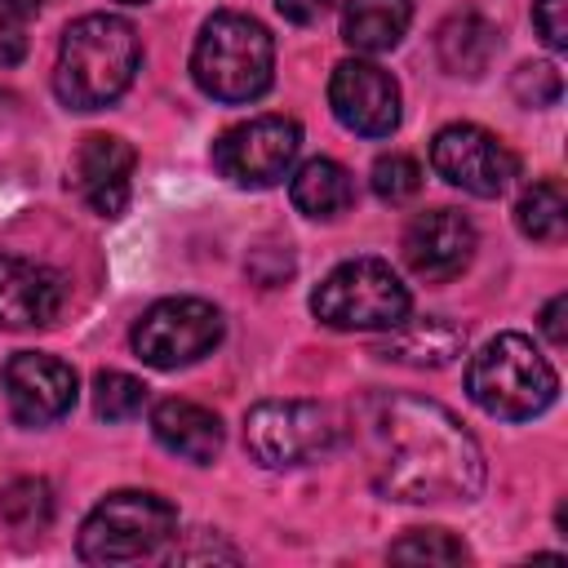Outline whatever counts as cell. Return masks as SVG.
<instances>
[{
    "mask_svg": "<svg viewBox=\"0 0 568 568\" xmlns=\"http://www.w3.org/2000/svg\"><path fill=\"white\" fill-rule=\"evenodd\" d=\"M510 93L524 102V106H555L559 93H564V75L555 62H524L510 80Z\"/></svg>",
    "mask_w": 568,
    "mask_h": 568,
    "instance_id": "obj_26",
    "label": "cell"
},
{
    "mask_svg": "<svg viewBox=\"0 0 568 568\" xmlns=\"http://www.w3.org/2000/svg\"><path fill=\"white\" fill-rule=\"evenodd\" d=\"M413 22V0H346L342 40L359 53H386L404 40Z\"/></svg>",
    "mask_w": 568,
    "mask_h": 568,
    "instance_id": "obj_19",
    "label": "cell"
},
{
    "mask_svg": "<svg viewBox=\"0 0 568 568\" xmlns=\"http://www.w3.org/2000/svg\"><path fill=\"white\" fill-rule=\"evenodd\" d=\"M146 404V386L129 373H98L93 377V413L106 422H129L138 417V408Z\"/></svg>",
    "mask_w": 568,
    "mask_h": 568,
    "instance_id": "obj_24",
    "label": "cell"
},
{
    "mask_svg": "<svg viewBox=\"0 0 568 568\" xmlns=\"http://www.w3.org/2000/svg\"><path fill=\"white\" fill-rule=\"evenodd\" d=\"M0 515L13 532H40L53 519V493L44 479H13L0 497Z\"/></svg>",
    "mask_w": 568,
    "mask_h": 568,
    "instance_id": "obj_22",
    "label": "cell"
},
{
    "mask_svg": "<svg viewBox=\"0 0 568 568\" xmlns=\"http://www.w3.org/2000/svg\"><path fill=\"white\" fill-rule=\"evenodd\" d=\"M311 311L320 324L346 333L399 328L408 320V288L382 257H351L315 284Z\"/></svg>",
    "mask_w": 568,
    "mask_h": 568,
    "instance_id": "obj_6",
    "label": "cell"
},
{
    "mask_svg": "<svg viewBox=\"0 0 568 568\" xmlns=\"http://www.w3.org/2000/svg\"><path fill=\"white\" fill-rule=\"evenodd\" d=\"M337 444L333 413L311 399H262L244 417V448L271 470L320 462Z\"/></svg>",
    "mask_w": 568,
    "mask_h": 568,
    "instance_id": "obj_7",
    "label": "cell"
},
{
    "mask_svg": "<svg viewBox=\"0 0 568 568\" xmlns=\"http://www.w3.org/2000/svg\"><path fill=\"white\" fill-rule=\"evenodd\" d=\"M466 390L488 417L528 422L555 404L559 377L524 333H497L475 351L466 368Z\"/></svg>",
    "mask_w": 568,
    "mask_h": 568,
    "instance_id": "obj_3",
    "label": "cell"
},
{
    "mask_svg": "<svg viewBox=\"0 0 568 568\" xmlns=\"http://www.w3.org/2000/svg\"><path fill=\"white\" fill-rule=\"evenodd\" d=\"M151 430L160 439V448H169L173 457H186L195 466H209L222 453V422L217 413L191 404V399H160L151 408Z\"/></svg>",
    "mask_w": 568,
    "mask_h": 568,
    "instance_id": "obj_16",
    "label": "cell"
},
{
    "mask_svg": "<svg viewBox=\"0 0 568 568\" xmlns=\"http://www.w3.org/2000/svg\"><path fill=\"white\" fill-rule=\"evenodd\" d=\"M532 27L550 49H568V0H532Z\"/></svg>",
    "mask_w": 568,
    "mask_h": 568,
    "instance_id": "obj_27",
    "label": "cell"
},
{
    "mask_svg": "<svg viewBox=\"0 0 568 568\" xmlns=\"http://www.w3.org/2000/svg\"><path fill=\"white\" fill-rule=\"evenodd\" d=\"M462 346H466V328H457L444 315H426V320L399 324L395 337L382 346V359H395L408 368H444L462 355Z\"/></svg>",
    "mask_w": 568,
    "mask_h": 568,
    "instance_id": "obj_18",
    "label": "cell"
},
{
    "mask_svg": "<svg viewBox=\"0 0 568 568\" xmlns=\"http://www.w3.org/2000/svg\"><path fill=\"white\" fill-rule=\"evenodd\" d=\"M355 430L368 479L390 501H475L484 488L479 444L435 399L368 395L355 408Z\"/></svg>",
    "mask_w": 568,
    "mask_h": 568,
    "instance_id": "obj_1",
    "label": "cell"
},
{
    "mask_svg": "<svg viewBox=\"0 0 568 568\" xmlns=\"http://www.w3.org/2000/svg\"><path fill=\"white\" fill-rule=\"evenodd\" d=\"M288 200H293V209L306 213V217H337V213H346V209L355 204V182H351V173H346L337 160L315 155V160H306V164L293 173Z\"/></svg>",
    "mask_w": 568,
    "mask_h": 568,
    "instance_id": "obj_20",
    "label": "cell"
},
{
    "mask_svg": "<svg viewBox=\"0 0 568 568\" xmlns=\"http://www.w3.org/2000/svg\"><path fill=\"white\" fill-rule=\"evenodd\" d=\"M62 275L44 262L0 253V328H44L62 311Z\"/></svg>",
    "mask_w": 568,
    "mask_h": 568,
    "instance_id": "obj_15",
    "label": "cell"
},
{
    "mask_svg": "<svg viewBox=\"0 0 568 568\" xmlns=\"http://www.w3.org/2000/svg\"><path fill=\"white\" fill-rule=\"evenodd\" d=\"M395 564H466L470 550L448 532V528H413L390 546Z\"/></svg>",
    "mask_w": 568,
    "mask_h": 568,
    "instance_id": "obj_23",
    "label": "cell"
},
{
    "mask_svg": "<svg viewBox=\"0 0 568 568\" xmlns=\"http://www.w3.org/2000/svg\"><path fill=\"white\" fill-rule=\"evenodd\" d=\"M222 342V311L204 297H164L133 324V351L151 368H182Z\"/></svg>",
    "mask_w": 568,
    "mask_h": 568,
    "instance_id": "obj_8",
    "label": "cell"
},
{
    "mask_svg": "<svg viewBox=\"0 0 568 568\" xmlns=\"http://www.w3.org/2000/svg\"><path fill=\"white\" fill-rule=\"evenodd\" d=\"M373 191L386 200V204H404L422 191V164L404 151H390V155H377L373 160Z\"/></svg>",
    "mask_w": 568,
    "mask_h": 568,
    "instance_id": "obj_25",
    "label": "cell"
},
{
    "mask_svg": "<svg viewBox=\"0 0 568 568\" xmlns=\"http://www.w3.org/2000/svg\"><path fill=\"white\" fill-rule=\"evenodd\" d=\"M275 44L271 31L248 13H213L191 49L195 84L217 102H253L271 89Z\"/></svg>",
    "mask_w": 568,
    "mask_h": 568,
    "instance_id": "obj_4",
    "label": "cell"
},
{
    "mask_svg": "<svg viewBox=\"0 0 568 568\" xmlns=\"http://www.w3.org/2000/svg\"><path fill=\"white\" fill-rule=\"evenodd\" d=\"M564 315H568V297L559 293V297H550L546 311H541V333L550 337V346H564V342H568V324H564Z\"/></svg>",
    "mask_w": 568,
    "mask_h": 568,
    "instance_id": "obj_29",
    "label": "cell"
},
{
    "mask_svg": "<svg viewBox=\"0 0 568 568\" xmlns=\"http://www.w3.org/2000/svg\"><path fill=\"white\" fill-rule=\"evenodd\" d=\"M178 537V510L155 497V493H138V488H120L111 497H102L89 519L80 524V559L84 564H138L160 555L169 541Z\"/></svg>",
    "mask_w": 568,
    "mask_h": 568,
    "instance_id": "obj_5",
    "label": "cell"
},
{
    "mask_svg": "<svg viewBox=\"0 0 568 568\" xmlns=\"http://www.w3.org/2000/svg\"><path fill=\"white\" fill-rule=\"evenodd\" d=\"M4 102H9V98H4V93H0V120H4Z\"/></svg>",
    "mask_w": 568,
    "mask_h": 568,
    "instance_id": "obj_32",
    "label": "cell"
},
{
    "mask_svg": "<svg viewBox=\"0 0 568 568\" xmlns=\"http://www.w3.org/2000/svg\"><path fill=\"white\" fill-rule=\"evenodd\" d=\"M133 146L115 133H93L80 142L71 164V186L98 217H120L129 204V178H133Z\"/></svg>",
    "mask_w": 568,
    "mask_h": 568,
    "instance_id": "obj_14",
    "label": "cell"
},
{
    "mask_svg": "<svg viewBox=\"0 0 568 568\" xmlns=\"http://www.w3.org/2000/svg\"><path fill=\"white\" fill-rule=\"evenodd\" d=\"M328 4H333V0H275V9H280L288 22H297V27L320 22V18L328 13Z\"/></svg>",
    "mask_w": 568,
    "mask_h": 568,
    "instance_id": "obj_30",
    "label": "cell"
},
{
    "mask_svg": "<svg viewBox=\"0 0 568 568\" xmlns=\"http://www.w3.org/2000/svg\"><path fill=\"white\" fill-rule=\"evenodd\" d=\"M40 13V0H0V18H13V22H31Z\"/></svg>",
    "mask_w": 568,
    "mask_h": 568,
    "instance_id": "obj_31",
    "label": "cell"
},
{
    "mask_svg": "<svg viewBox=\"0 0 568 568\" xmlns=\"http://www.w3.org/2000/svg\"><path fill=\"white\" fill-rule=\"evenodd\" d=\"M470 257H475V226L457 209H430L413 217L404 231V262L426 284H444L462 275Z\"/></svg>",
    "mask_w": 568,
    "mask_h": 568,
    "instance_id": "obj_13",
    "label": "cell"
},
{
    "mask_svg": "<svg viewBox=\"0 0 568 568\" xmlns=\"http://www.w3.org/2000/svg\"><path fill=\"white\" fill-rule=\"evenodd\" d=\"M27 58V22L0 18V67H18Z\"/></svg>",
    "mask_w": 568,
    "mask_h": 568,
    "instance_id": "obj_28",
    "label": "cell"
},
{
    "mask_svg": "<svg viewBox=\"0 0 568 568\" xmlns=\"http://www.w3.org/2000/svg\"><path fill=\"white\" fill-rule=\"evenodd\" d=\"M138 62L142 44L133 22L115 13H84L62 31L53 93L71 111H102L133 84Z\"/></svg>",
    "mask_w": 568,
    "mask_h": 568,
    "instance_id": "obj_2",
    "label": "cell"
},
{
    "mask_svg": "<svg viewBox=\"0 0 568 568\" xmlns=\"http://www.w3.org/2000/svg\"><path fill=\"white\" fill-rule=\"evenodd\" d=\"M430 164L444 182H453V186H462L466 195H479V200L501 195L510 186L515 169H519L510 146L497 133L479 129V124H444L430 142Z\"/></svg>",
    "mask_w": 568,
    "mask_h": 568,
    "instance_id": "obj_10",
    "label": "cell"
},
{
    "mask_svg": "<svg viewBox=\"0 0 568 568\" xmlns=\"http://www.w3.org/2000/svg\"><path fill=\"white\" fill-rule=\"evenodd\" d=\"M328 106H333V115L351 133H359V138H386L399 124V84L377 62L346 58V62L333 67Z\"/></svg>",
    "mask_w": 568,
    "mask_h": 568,
    "instance_id": "obj_11",
    "label": "cell"
},
{
    "mask_svg": "<svg viewBox=\"0 0 568 568\" xmlns=\"http://www.w3.org/2000/svg\"><path fill=\"white\" fill-rule=\"evenodd\" d=\"M124 4H146V0H124Z\"/></svg>",
    "mask_w": 568,
    "mask_h": 568,
    "instance_id": "obj_33",
    "label": "cell"
},
{
    "mask_svg": "<svg viewBox=\"0 0 568 568\" xmlns=\"http://www.w3.org/2000/svg\"><path fill=\"white\" fill-rule=\"evenodd\" d=\"M75 368L62 364L58 355H40V351H22L4 364V395H9V413L22 426H49L58 417L71 413L75 404Z\"/></svg>",
    "mask_w": 568,
    "mask_h": 568,
    "instance_id": "obj_12",
    "label": "cell"
},
{
    "mask_svg": "<svg viewBox=\"0 0 568 568\" xmlns=\"http://www.w3.org/2000/svg\"><path fill=\"white\" fill-rule=\"evenodd\" d=\"M435 53L444 62L448 75H466L479 80L497 53V27L479 13V9H457L439 22L435 31Z\"/></svg>",
    "mask_w": 568,
    "mask_h": 568,
    "instance_id": "obj_17",
    "label": "cell"
},
{
    "mask_svg": "<svg viewBox=\"0 0 568 568\" xmlns=\"http://www.w3.org/2000/svg\"><path fill=\"white\" fill-rule=\"evenodd\" d=\"M515 222H519V231L528 235V240H537V244H555V240H564V231H568V195H564V186L559 182H532L524 195H519V204H515Z\"/></svg>",
    "mask_w": 568,
    "mask_h": 568,
    "instance_id": "obj_21",
    "label": "cell"
},
{
    "mask_svg": "<svg viewBox=\"0 0 568 568\" xmlns=\"http://www.w3.org/2000/svg\"><path fill=\"white\" fill-rule=\"evenodd\" d=\"M302 146V124L288 115H257L213 142V164L235 186H275L288 178Z\"/></svg>",
    "mask_w": 568,
    "mask_h": 568,
    "instance_id": "obj_9",
    "label": "cell"
}]
</instances>
